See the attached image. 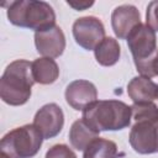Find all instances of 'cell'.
Here are the masks:
<instances>
[{
    "label": "cell",
    "instance_id": "1",
    "mask_svg": "<svg viewBox=\"0 0 158 158\" xmlns=\"http://www.w3.org/2000/svg\"><path fill=\"white\" fill-rule=\"evenodd\" d=\"M96 131H120L130 126L131 106L118 100H96L83 110L81 117Z\"/></svg>",
    "mask_w": 158,
    "mask_h": 158
},
{
    "label": "cell",
    "instance_id": "2",
    "mask_svg": "<svg viewBox=\"0 0 158 158\" xmlns=\"http://www.w3.org/2000/svg\"><path fill=\"white\" fill-rule=\"evenodd\" d=\"M35 84L32 63L25 59L11 62L0 79V98L11 106H20L31 98V89Z\"/></svg>",
    "mask_w": 158,
    "mask_h": 158
},
{
    "label": "cell",
    "instance_id": "3",
    "mask_svg": "<svg viewBox=\"0 0 158 158\" xmlns=\"http://www.w3.org/2000/svg\"><path fill=\"white\" fill-rule=\"evenodd\" d=\"M7 19L12 25L35 30V32L56 26L54 10L46 1H12L7 7Z\"/></svg>",
    "mask_w": 158,
    "mask_h": 158
},
{
    "label": "cell",
    "instance_id": "4",
    "mask_svg": "<svg viewBox=\"0 0 158 158\" xmlns=\"http://www.w3.org/2000/svg\"><path fill=\"white\" fill-rule=\"evenodd\" d=\"M127 44L137 72L142 77H156V63L158 58L156 32L147 23H141L128 35Z\"/></svg>",
    "mask_w": 158,
    "mask_h": 158
},
{
    "label": "cell",
    "instance_id": "5",
    "mask_svg": "<svg viewBox=\"0 0 158 158\" xmlns=\"http://www.w3.org/2000/svg\"><path fill=\"white\" fill-rule=\"evenodd\" d=\"M43 139L33 123L16 127L1 138L0 158H32L41 149Z\"/></svg>",
    "mask_w": 158,
    "mask_h": 158
},
{
    "label": "cell",
    "instance_id": "6",
    "mask_svg": "<svg viewBox=\"0 0 158 158\" xmlns=\"http://www.w3.org/2000/svg\"><path fill=\"white\" fill-rule=\"evenodd\" d=\"M73 36L80 47L86 51H94L105 38V27L98 17L84 16L74 21Z\"/></svg>",
    "mask_w": 158,
    "mask_h": 158
},
{
    "label": "cell",
    "instance_id": "7",
    "mask_svg": "<svg viewBox=\"0 0 158 158\" xmlns=\"http://www.w3.org/2000/svg\"><path fill=\"white\" fill-rule=\"evenodd\" d=\"M130 144L139 154L158 152V120L135 122L130 131Z\"/></svg>",
    "mask_w": 158,
    "mask_h": 158
},
{
    "label": "cell",
    "instance_id": "8",
    "mask_svg": "<svg viewBox=\"0 0 158 158\" xmlns=\"http://www.w3.org/2000/svg\"><path fill=\"white\" fill-rule=\"evenodd\" d=\"M33 125L44 139L53 138L60 133L64 126V114L57 104H46L36 112Z\"/></svg>",
    "mask_w": 158,
    "mask_h": 158
},
{
    "label": "cell",
    "instance_id": "9",
    "mask_svg": "<svg viewBox=\"0 0 158 158\" xmlns=\"http://www.w3.org/2000/svg\"><path fill=\"white\" fill-rule=\"evenodd\" d=\"M35 46L40 54L47 58H57L65 49V36L59 26L35 32Z\"/></svg>",
    "mask_w": 158,
    "mask_h": 158
},
{
    "label": "cell",
    "instance_id": "10",
    "mask_svg": "<svg viewBox=\"0 0 158 158\" xmlns=\"http://www.w3.org/2000/svg\"><path fill=\"white\" fill-rule=\"evenodd\" d=\"M141 23L139 11L133 5H120L111 14V26L116 37L120 40H127L128 35Z\"/></svg>",
    "mask_w": 158,
    "mask_h": 158
},
{
    "label": "cell",
    "instance_id": "11",
    "mask_svg": "<svg viewBox=\"0 0 158 158\" xmlns=\"http://www.w3.org/2000/svg\"><path fill=\"white\" fill-rule=\"evenodd\" d=\"M65 100L74 110H84L98 99V90L95 85L84 79H78L68 84L65 89Z\"/></svg>",
    "mask_w": 158,
    "mask_h": 158
},
{
    "label": "cell",
    "instance_id": "12",
    "mask_svg": "<svg viewBox=\"0 0 158 158\" xmlns=\"http://www.w3.org/2000/svg\"><path fill=\"white\" fill-rule=\"evenodd\" d=\"M127 94L133 102H149L158 99V85L147 77H135L127 85Z\"/></svg>",
    "mask_w": 158,
    "mask_h": 158
},
{
    "label": "cell",
    "instance_id": "13",
    "mask_svg": "<svg viewBox=\"0 0 158 158\" xmlns=\"http://www.w3.org/2000/svg\"><path fill=\"white\" fill-rule=\"evenodd\" d=\"M99 137V131L90 127L83 118L73 122L69 130V141L77 151H85V148Z\"/></svg>",
    "mask_w": 158,
    "mask_h": 158
},
{
    "label": "cell",
    "instance_id": "14",
    "mask_svg": "<svg viewBox=\"0 0 158 158\" xmlns=\"http://www.w3.org/2000/svg\"><path fill=\"white\" fill-rule=\"evenodd\" d=\"M32 75L35 83L48 85L54 83L59 77V68L54 59L42 57L32 62Z\"/></svg>",
    "mask_w": 158,
    "mask_h": 158
},
{
    "label": "cell",
    "instance_id": "15",
    "mask_svg": "<svg viewBox=\"0 0 158 158\" xmlns=\"http://www.w3.org/2000/svg\"><path fill=\"white\" fill-rule=\"evenodd\" d=\"M95 59L100 65L111 67L116 64L121 56V47L112 37H105L94 49Z\"/></svg>",
    "mask_w": 158,
    "mask_h": 158
},
{
    "label": "cell",
    "instance_id": "16",
    "mask_svg": "<svg viewBox=\"0 0 158 158\" xmlns=\"http://www.w3.org/2000/svg\"><path fill=\"white\" fill-rule=\"evenodd\" d=\"M118 149L114 141L95 138L84 151L83 158H117Z\"/></svg>",
    "mask_w": 158,
    "mask_h": 158
},
{
    "label": "cell",
    "instance_id": "17",
    "mask_svg": "<svg viewBox=\"0 0 158 158\" xmlns=\"http://www.w3.org/2000/svg\"><path fill=\"white\" fill-rule=\"evenodd\" d=\"M131 110H132V118L135 120V122L158 120V106L153 101L133 102Z\"/></svg>",
    "mask_w": 158,
    "mask_h": 158
},
{
    "label": "cell",
    "instance_id": "18",
    "mask_svg": "<svg viewBox=\"0 0 158 158\" xmlns=\"http://www.w3.org/2000/svg\"><path fill=\"white\" fill-rule=\"evenodd\" d=\"M44 158H77V156L67 144H54L47 151Z\"/></svg>",
    "mask_w": 158,
    "mask_h": 158
},
{
    "label": "cell",
    "instance_id": "19",
    "mask_svg": "<svg viewBox=\"0 0 158 158\" xmlns=\"http://www.w3.org/2000/svg\"><path fill=\"white\" fill-rule=\"evenodd\" d=\"M146 22L154 31L158 32V1H151L146 11Z\"/></svg>",
    "mask_w": 158,
    "mask_h": 158
},
{
    "label": "cell",
    "instance_id": "20",
    "mask_svg": "<svg viewBox=\"0 0 158 158\" xmlns=\"http://www.w3.org/2000/svg\"><path fill=\"white\" fill-rule=\"evenodd\" d=\"M67 4L70 7L78 10V11H83V10L93 6L94 5V1H67Z\"/></svg>",
    "mask_w": 158,
    "mask_h": 158
},
{
    "label": "cell",
    "instance_id": "21",
    "mask_svg": "<svg viewBox=\"0 0 158 158\" xmlns=\"http://www.w3.org/2000/svg\"><path fill=\"white\" fill-rule=\"evenodd\" d=\"M156 73L158 75V58H157V63H156Z\"/></svg>",
    "mask_w": 158,
    "mask_h": 158
}]
</instances>
